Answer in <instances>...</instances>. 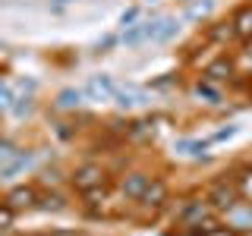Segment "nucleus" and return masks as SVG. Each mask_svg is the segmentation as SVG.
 I'll use <instances>...</instances> for the list:
<instances>
[{"mask_svg":"<svg viewBox=\"0 0 252 236\" xmlns=\"http://www.w3.org/2000/svg\"><path fill=\"white\" fill-rule=\"evenodd\" d=\"M208 199V205L215 211H220V214H227V211H233L236 205H240V192H236L233 183H227V179H220V183L211 186V192L205 195Z\"/></svg>","mask_w":252,"mask_h":236,"instance_id":"1","label":"nucleus"},{"mask_svg":"<svg viewBox=\"0 0 252 236\" xmlns=\"http://www.w3.org/2000/svg\"><path fill=\"white\" fill-rule=\"evenodd\" d=\"M208 211H211L208 199H189V202H183V208L177 211V224L195 227V224H202V220H208Z\"/></svg>","mask_w":252,"mask_h":236,"instance_id":"2","label":"nucleus"},{"mask_svg":"<svg viewBox=\"0 0 252 236\" xmlns=\"http://www.w3.org/2000/svg\"><path fill=\"white\" fill-rule=\"evenodd\" d=\"M73 186H76V192H92V189L104 186V170L98 164H82L73 173Z\"/></svg>","mask_w":252,"mask_h":236,"instance_id":"3","label":"nucleus"},{"mask_svg":"<svg viewBox=\"0 0 252 236\" xmlns=\"http://www.w3.org/2000/svg\"><path fill=\"white\" fill-rule=\"evenodd\" d=\"M117 88H120V85H117L110 76L101 73V76H92L89 82H85V88H82V91L89 94L92 101H110V98H117Z\"/></svg>","mask_w":252,"mask_h":236,"instance_id":"4","label":"nucleus"},{"mask_svg":"<svg viewBox=\"0 0 252 236\" xmlns=\"http://www.w3.org/2000/svg\"><path fill=\"white\" fill-rule=\"evenodd\" d=\"M152 31H155V19H139V22H132V26H126L120 31V44L136 47L142 41H152Z\"/></svg>","mask_w":252,"mask_h":236,"instance_id":"5","label":"nucleus"},{"mask_svg":"<svg viewBox=\"0 0 252 236\" xmlns=\"http://www.w3.org/2000/svg\"><path fill=\"white\" fill-rule=\"evenodd\" d=\"M148 183H152V177H148V173H142V170L126 173V177L120 179V192H123V199L139 202V199H142V192L148 189Z\"/></svg>","mask_w":252,"mask_h":236,"instance_id":"6","label":"nucleus"},{"mask_svg":"<svg viewBox=\"0 0 252 236\" xmlns=\"http://www.w3.org/2000/svg\"><path fill=\"white\" fill-rule=\"evenodd\" d=\"M117 104H120L123 110H132V107H142V104H152V98H148V91L145 88H139V85H120L117 88Z\"/></svg>","mask_w":252,"mask_h":236,"instance_id":"7","label":"nucleus"},{"mask_svg":"<svg viewBox=\"0 0 252 236\" xmlns=\"http://www.w3.org/2000/svg\"><path fill=\"white\" fill-rule=\"evenodd\" d=\"M142 205H145L148 211H158L164 202H167V186H164V179H152L148 183V189L142 192V199H139Z\"/></svg>","mask_w":252,"mask_h":236,"instance_id":"8","label":"nucleus"},{"mask_svg":"<svg viewBox=\"0 0 252 236\" xmlns=\"http://www.w3.org/2000/svg\"><path fill=\"white\" fill-rule=\"evenodd\" d=\"M230 22H233V35L243 38V41H249V38H252V3L240 6V10L233 13Z\"/></svg>","mask_w":252,"mask_h":236,"instance_id":"9","label":"nucleus"},{"mask_svg":"<svg viewBox=\"0 0 252 236\" xmlns=\"http://www.w3.org/2000/svg\"><path fill=\"white\" fill-rule=\"evenodd\" d=\"M180 31V22L173 16H164V19H155V31H152V44H167L173 35Z\"/></svg>","mask_w":252,"mask_h":236,"instance_id":"10","label":"nucleus"},{"mask_svg":"<svg viewBox=\"0 0 252 236\" xmlns=\"http://www.w3.org/2000/svg\"><path fill=\"white\" fill-rule=\"evenodd\" d=\"M233 76V63L227 60V57H218L215 63H208V69H205V79H208V82H227V79Z\"/></svg>","mask_w":252,"mask_h":236,"instance_id":"11","label":"nucleus"},{"mask_svg":"<svg viewBox=\"0 0 252 236\" xmlns=\"http://www.w3.org/2000/svg\"><path fill=\"white\" fill-rule=\"evenodd\" d=\"M35 202H38L35 186H16L13 192H10V199H6V205H13L16 211H19V208H32Z\"/></svg>","mask_w":252,"mask_h":236,"instance_id":"12","label":"nucleus"},{"mask_svg":"<svg viewBox=\"0 0 252 236\" xmlns=\"http://www.w3.org/2000/svg\"><path fill=\"white\" fill-rule=\"evenodd\" d=\"M227 224L236 230H252V205H236L233 211H227Z\"/></svg>","mask_w":252,"mask_h":236,"instance_id":"13","label":"nucleus"},{"mask_svg":"<svg viewBox=\"0 0 252 236\" xmlns=\"http://www.w3.org/2000/svg\"><path fill=\"white\" fill-rule=\"evenodd\" d=\"M233 186H236V192H240L243 202H252V167H243L240 173H236Z\"/></svg>","mask_w":252,"mask_h":236,"instance_id":"14","label":"nucleus"},{"mask_svg":"<svg viewBox=\"0 0 252 236\" xmlns=\"http://www.w3.org/2000/svg\"><path fill=\"white\" fill-rule=\"evenodd\" d=\"M195 94H199L205 104H220V88L215 82H208V79H202V82L195 85Z\"/></svg>","mask_w":252,"mask_h":236,"instance_id":"15","label":"nucleus"},{"mask_svg":"<svg viewBox=\"0 0 252 236\" xmlns=\"http://www.w3.org/2000/svg\"><path fill=\"white\" fill-rule=\"evenodd\" d=\"M82 94H85V91H79V88H63V91L57 94V107H63V110L79 107V104H82Z\"/></svg>","mask_w":252,"mask_h":236,"instance_id":"16","label":"nucleus"},{"mask_svg":"<svg viewBox=\"0 0 252 236\" xmlns=\"http://www.w3.org/2000/svg\"><path fill=\"white\" fill-rule=\"evenodd\" d=\"M29 161H32V157L19 151V154H16V157H13V161H10V164H3V170H0V173H3V179H13V177H16V173H19L22 167H26V164H29Z\"/></svg>","mask_w":252,"mask_h":236,"instance_id":"17","label":"nucleus"},{"mask_svg":"<svg viewBox=\"0 0 252 236\" xmlns=\"http://www.w3.org/2000/svg\"><path fill=\"white\" fill-rule=\"evenodd\" d=\"M205 148H208V142H192V139L177 142V151H180V154H192V157L205 154Z\"/></svg>","mask_w":252,"mask_h":236,"instance_id":"18","label":"nucleus"},{"mask_svg":"<svg viewBox=\"0 0 252 236\" xmlns=\"http://www.w3.org/2000/svg\"><path fill=\"white\" fill-rule=\"evenodd\" d=\"M41 208L44 211H63L66 202H63V195H57V192H47V195H41Z\"/></svg>","mask_w":252,"mask_h":236,"instance_id":"19","label":"nucleus"},{"mask_svg":"<svg viewBox=\"0 0 252 236\" xmlns=\"http://www.w3.org/2000/svg\"><path fill=\"white\" fill-rule=\"evenodd\" d=\"M16 220V208L13 205H0V230H10Z\"/></svg>","mask_w":252,"mask_h":236,"instance_id":"20","label":"nucleus"},{"mask_svg":"<svg viewBox=\"0 0 252 236\" xmlns=\"http://www.w3.org/2000/svg\"><path fill=\"white\" fill-rule=\"evenodd\" d=\"M13 88H10V85H3V82H0V110H10L13 107Z\"/></svg>","mask_w":252,"mask_h":236,"instance_id":"21","label":"nucleus"},{"mask_svg":"<svg viewBox=\"0 0 252 236\" xmlns=\"http://www.w3.org/2000/svg\"><path fill=\"white\" fill-rule=\"evenodd\" d=\"M16 154H19V151H16V148L10 145V142H0V164H10Z\"/></svg>","mask_w":252,"mask_h":236,"instance_id":"22","label":"nucleus"},{"mask_svg":"<svg viewBox=\"0 0 252 236\" xmlns=\"http://www.w3.org/2000/svg\"><path fill=\"white\" fill-rule=\"evenodd\" d=\"M32 110V98H16V104H13V114L16 117H26Z\"/></svg>","mask_w":252,"mask_h":236,"instance_id":"23","label":"nucleus"},{"mask_svg":"<svg viewBox=\"0 0 252 236\" xmlns=\"http://www.w3.org/2000/svg\"><path fill=\"white\" fill-rule=\"evenodd\" d=\"M117 41H120V35H104V38L98 41V51H101V54H107V51H110V47H114Z\"/></svg>","mask_w":252,"mask_h":236,"instance_id":"24","label":"nucleus"},{"mask_svg":"<svg viewBox=\"0 0 252 236\" xmlns=\"http://www.w3.org/2000/svg\"><path fill=\"white\" fill-rule=\"evenodd\" d=\"M120 22H123V29H126V26H132V22H139V6H132V10H126V13L120 16Z\"/></svg>","mask_w":252,"mask_h":236,"instance_id":"25","label":"nucleus"},{"mask_svg":"<svg viewBox=\"0 0 252 236\" xmlns=\"http://www.w3.org/2000/svg\"><path fill=\"white\" fill-rule=\"evenodd\" d=\"M233 136H236V126H227V129L215 132V136H211V142H224V139H233Z\"/></svg>","mask_w":252,"mask_h":236,"instance_id":"26","label":"nucleus"},{"mask_svg":"<svg viewBox=\"0 0 252 236\" xmlns=\"http://www.w3.org/2000/svg\"><path fill=\"white\" fill-rule=\"evenodd\" d=\"M54 3H73V0H54Z\"/></svg>","mask_w":252,"mask_h":236,"instance_id":"27","label":"nucleus"},{"mask_svg":"<svg viewBox=\"0 0 252 236\" xmlns=\"http://www.w3.org/2000/svg\"><path fill=\"white\" fill-rule=\"evenodd\" d=\"M38 236H44V233H38Z\"/></svg>","mask_w":252,"mask_h":236,"instance_id":"28","label":"nucleus"}]
</instances>
